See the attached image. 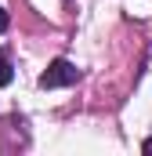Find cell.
Masks as SVG:
<instances>
[{
  "label": "cell",
  "instance_id": "1",
  "mask_svg": "<svg viewBox=\"0 0 152 156\" xmlns=\"http://www.w3.org/2000/svg\"><path fill=\"white\" fill-rule=\"evenodd\" d=\"M76 66L73 62H65V58H54L51 66H47V73L40 76V87L47 91V87H69V83H76Z\"/></svg>",
  "mask_w": 152,
  "mask_h": 156
},
{
  "label": "cell",
  "instance_id": "2",
  "mask_svg": "<svg viewBox=\"0 0 152 156\" xmlns=\"http://www.w3.org/2000/svg\"><path fill=\"white\" fill-rule=\"evenodd\" d=\"M11 76H15V73H11V62H7V55L0 51V87H7V83H11Z\"/></svg>",
  "mask_w": 152,
  "mask_h": 156
},
{
  "label": "cell",
  "instance_id": "3",
  "mask_svg": "<svg viewBox=\"0 0 152 156\" xmlns=\"http://www.w3.org/2000/svg\"><path fill=\"white\" fill-rule=\"evenodd\" d=\"M7 29V15H4V7H0V33Z\"/></svg>",
  "mask_w": 152,
  "mask_h": 156
},
{
  "label": "cell",
  "instance_id": "4",
  "mask_svg": "<svg viewBox=\"0 0 152 156\" xmlns=\"http://www.w3.org/2000/svg\"><path fill=\"white\" fill-rule=\"evenodd\" d=\"M141 149H145V153H152V138H145V145H141Z\"/></svg>",
  "mask_w": 152,
  "mask_h": 156
}]
</instances>
